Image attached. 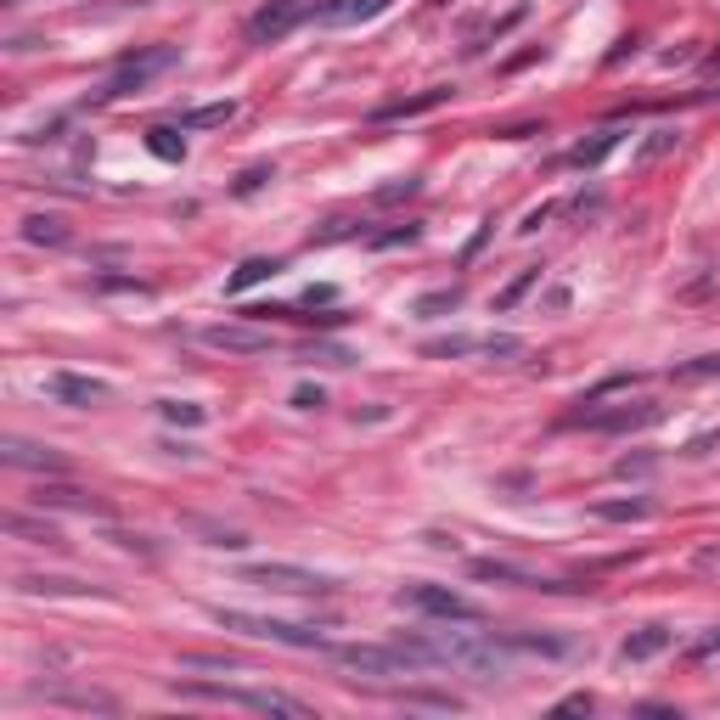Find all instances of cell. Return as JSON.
<instances>
[{"mask_svg":"<svg viewBox=\"0 0 720 720\" xmlns=\"http://www.w3.org/2000/svg\"><path fill=\"white\" fill-rule=\"evenodd\" d=\"M333 659L344 665V670H355V675H406V670H417L411 665V653L395 642V647H367V642H349V647H326Z\"/></svg>","mask_w":720,"mask_h":720,"instance_id":"5b68a950","label":"cell"},{"mask_svg":"<svg viewBox=\"0 0 720 720\" xmlns=\"http://www.w3.org/2000/svg\"><path fill=\"white\" fill-rule=\"evenodd\" d=\"M17 592H28V597H85L96 585L69 580V574H17Z\"/></svg>","mask_w":720,"mask_h":720,"instance_id":"5bb4252c","label":"cell"},{"mask_svg":"<svg viewBox=\"0 0 720 720\" xmlns=\"http://www.w3.org/2000/svg\"><path fill=\"white\" fill-rule=\"evenodd\" d=\"M7 535H17V541H28V546H62V535L51 530V523L28 518V512H7Z\"/></svg>","mask_w":720,"mask_h":720,"instance_id":"e0dca14e","label":"cell"},{"mask_svg":"<svg viewBox=\"0 0 720 720\" xmlns=\"http://www.w3.org/2000/svg\"><path fill=\"white\" fill-rule=\"evenodd\" d=\"M439 7H450V0H439Z\"/></svg>","mask_w":720,"mask_h":720,"instance_id":"8d00e7d4","label":"cell"},{"mask_svg":"<svg viewBox=\"0 0 720 720\" xmlns=\"http://www.w3.org/2000/svg\"><path fill=\"white\" fill-rule=\"evenodd\" d=\"M243 580L265 585V592H293V597H310V592H333V580L315 574V569H299V563H253Z\"/></svg>","mask_w":720,"mask_h":720,"instance_id":"8992f818","label":"cell"},{"mask_svg":"<svg viewBox=\"0 0 720 720\" xmlns=\"http://www.w3.org/2000/svg\"><path fill=\"white\" fill-rule=\"evenodd\" d=\"M175 693L186 698H214V704H237V709H259V715H287V720H305L310 704L287 698V693H253V686H209V681H181Z\"/></svg>","mask_w":720,"mask_h":720,"instance_id":"7a4b0ae2","label":"cell"},{"mask_svg":"<svg viewBox=\"0 0 720 720\" xmlns=\"http://www.w3.org/2000/svg\"><path fill=\"white\" fill-rule=\"evenodd\" d=\"M0 456H7L12 468H28V473H69V462H62L57 450L28 445V439H7V445H0Z\"/></svg>","mask_w":720,"mask_h":720,"instance_id":"7c38bea8","label":"cell"},{"mask_svg":"<svg viewBox=\"0 0 720 720\" xmlns=\"http://www.w3.org/2000/svg\"><path fill=\"white\" fill-rule=\"evenodd\" d=\"M40 507H74V512H108L96 496H85V489L74 484H40Z\"/></svg>","mask_w":720,"mask_h":720,"instance_id":"2e32d148","label":"cell"},{"mask_svg":"<svg viewBox=\"0 0 720 720\" xmlns=\"http://www.w3.org/2000/svg\"><path fill=\"white\" fill-rule=\"evenodd\" d=\"M175 62H181V46H147V51H129V57L119 62V74L102 85V102H119V96L147 90L158 74H170Z\"/></svg>","mask_w":720,"mask_h":720,"instance_id":"3957f363","label":"cell"},{"mask_svg":"<svg viewBox=\"0 0 720 720\" xmlns=\"http://www.w3.org/2000/svg\"><path fill=\"white\" fill-rule=\"evenodd\" d=\"M535 276H541V271H523V276H518V282H512V287L501 293V299H496V305H501V310H507V305H518V299H523V287H530Z\"/></svg>","mask_w":720,"mask_h":720,"instance_id":"4dcf8cb0","label":"cell"},{"mask_svg":"<svg viewBox=\"0 0 720 720\" xmlns=\"http://www.w3.org/2000/svg\"><path fill=\"white\" fill-rule=\"evenodd\" d=\"M715 647H720V631H709V636H698V642H693V659H704V653H715Z\"/></svg>","mask_w":720,"mask_h":720,"instance_id":"d590c367","label":"cell"},{"mask_svg":"<svg viewBox=\"0 0 720 720\" xmlns=\"http://www.w3.org/2000/svg\"><path fill=\"white\" fill-rule=\"evenodd\" d=\"M377 248H395V243H417V225H400V232H383V237H372Z\"/></svg>","mask_w":720,"mask_h":720,"instance_id":"1f68e13d","label":"cell"},{"mask_svg":"<svg viewBox=\"0 0 720 720\" xmlns=\"http://www.w3.org/2000/svg\"><path fill=\"white\" fill-rule=\"evenodd\" d=\"M214 625L225 631H243V636H259V642H282V647H333L315 625H287V619H271V613H243V608H209Z\"/></svg>","mask_w":720,"mask_h":720,"instance_id":"6da1fadb","label":"cell"},{"mask_svg":"<svg viewBox=\"0 0 720 720\" xmlns=\"http://www.w3.org/2000/svg\"><path fill=\"white\" fill-rule=\"evenodd\" d=\"M456 299H462V287H445V293H429V299H422L417 310H422V315H434V310H450Z\"/></svg>","mask_w":720,"mask_h":720,"instance_id":"f1b7e54d","label":"cell"},{"mask_svg":"<svg viewBox=\"0 0 720 720\" xmlns=\"http://www.w3.org/2000/svg\"><path fill=\"white\" fill-rule=\"evenodd\" d=\"M23 237L28 243H46V248H62V243H69V225H62L57 214H28L23 220Z\"/></svg>","mask_w":720,"mask_h":720,"instance_id":"d6986e66","label":"cell"},{"mask_svg":"<svg viewBox=\"0 0 720 720\" xmlns=\"http://www.w3.org/2000/svg\"><path fill=\"white\" fill-rule=\"evenodd\" d=\"M198 344H209L220 355H265L271 333H265V326H253V321H214V326L198 333Z\"/></svg>","mask_w":720,"mask_h":720,"instance_id":"52a82bcc","label":"cell"},{"mask_svg":"<svg viewBox=\"0 0 720 720\" xmlns=\"http://www.w3.org/2000/svg\"><path fill=\"white\" fill-rule=\"evenodd\" d=\"M237 119V102H209V108H191L181 119V129H214V124H232Z\"/></svg>","mask_w":720,"mask_h":720,"instance_id":"44dd1931","label":"cell"},{"mask_svg":"<svg viewBox=\"0 0 720 720\" xmlns=\"http://www.w3.org/2000/svg\"><path fill=\"white\" fill-rule=\"evenodd\" d=\"M293 406H299V411H315V406H321V388H299V395H293Z\"/></svg>","mask_w":720,"mask_h":720,"instance_id":"e575fe53","label":"cell"},{"mask_svg":"<svg viewBox=\"0 0 720 720\" xmlns=\"http://www.w3.org/2000/svg\"><path fill=\"white\" fill-rule=\"evenodd\" d=\"M265 181H276V170H248V175L237 181V191H259V186H265Z\"/></svg>","mask_w":720,"mask_h":720,"instance_id":"836d02e7","label":"cell"},{"mask_svg":"<svg viewBox=\"0 0 720 720\" xmlns=\"http://www.w3.org/2000/svg\"><path fill=\"white\" fill-rule=\"evenodd\" d=\"M46 388H51L57 400H69V406H102V400L113 395L102 377H85V372H57Z\"/></svg>","mask_w":720,"mask_h":720,"instance_id":"8fae6325","label":"cell"},{"mask_svg":"<svg viewBox=\"0 0 720 720\" xmlns=\"http://www.w3.org/2000/svg\"><path fill=\"white\" fill-rule=\"evenodd\" d=\"M659 417H665V406H653V400L613 406V411H580V422H585V429H597V434H636V429H653Z\"/></svg>","mask_w":720,"mask_h":720,"instance_id":"ba28073f","label":"cell"},{"mask_svg":"<svg viewBox=\"0 0 720 720\" xmlns=\"http://www.w3.org/2000/svg\"><path fill=\"white\" fill-rule=\"evenodd\" d=\"M400 608H417V613H429V619H456V625H479V603H468L462 592H450V585H400Z\"/></svg>","mask_w":720,"mask_h":720,"instance_id":"277c9868","label":"cell"},{"mask_svg":"<svg viewBox=\"0 0 720 720\" xmlns=\"http://www.w3.org/2000/svg\"><path fill=\"white\" fill-rule=\"evenodd\" d=\"M305 360H321V367H349L355 355H349V349H333V344H310V355H305Z\"/></svg>","mask_w":720,"mask_h":720,"instance_id":"4316f807","label":"cell"},{"mask_svg":"<svg viewBox=\"0 0 720 720\" xmlns=\"http://www.w3.org/2000/svg\"><path fill=\"white\" fill-rule=\"evenodd\" d=\"M310 17V0H271L265 12H253V23H248V35L265 46V40H282V35H293Z\"/></svg>","mask_w":720,"mask_h":720,"instance_id":"9c48e42d","label":"cell"},{"mask_svg":"<svg viewBox=\"0 0 720 720\" xmlns=\"http://www.w3.org/2000/svg\"><path fill=\"white\" fill-rule=\"evenodd\" d=\"M479 338H462V333H450V338H434V344H422V355H473Z\"/></svg>","mask_w":720,"mask_h":720,"instance_id":"484cf974","label":"cell"},{"mask_svg":"<svg viewBox=\"0 0 720 720\" xmlns=\"http://www.w3.org/2000/svg\"><path fill=\"white\" fill-rule=\"evenodd\" d=\"M675 141H681V136H675V129H653V136L642 141V152H636V158H642V163H653V158H665V152H675Z\"/></svg>","mask_w":720,"mask_h":720,"instance_id":"cb8c5ba5","label":"cell"},{"mask_svg":"<svg viewBox=\"0 0 720 720\" xmlns=\"http://www.w3.org/2000/svg\"><path fill=\"white\" fill-rule=\"evenodd\" d=\"M276 271H282V259H243V265L232 271V282H225V293H248L259 282H271Z\"/></svg>","mask_w":720,"mask_h":720,"instance_id":"ac0fdd59","label":"cell"},{"mask_svg":"<svg viewBox=\"0 0 720 720\" xmlns=\"http://www.w3.org/2000/svg\"><path fill=\"white\" fill-rule=\"evenodd\" d=\"M198 530L209 535V546H225V551H243V546H248L237 530H214V523H198Z\"/></svg>","mask_w":720,"mask_h":720,"instance_id":"83f0119b","label":"cell"},{"mask_svg":"<svg viewBox=\"0 0 720 720\" xmlns=\"http://www.w3.org/2000/svg\"><path fill=\"white\" fill-rule=\"evenodd\" d=\"M395 0H321V23L326 28H355V23H372V17H383Z\"/></svg>","mask_w":720,"mask_h":720,"instance_id":"30bf717a","label":"cell"},{"mask_svg":"<svg viewBox=\"0 0 720 720\" xmlns=\"http://www.w3.org/2000/svg\"><path fill=\"white\" fill-rule=\"evenodd\" d=\"M147 147H152V158H163V163H181V158H186V136H181V129H170V124L147 129Z\"/></svg>","mask_w":720,"mask_h":720,"instance_id":"ffe728a7","label":"cell"},{"mask_svg":"<svg viewBox=\"0 0 720 720\" xmlns=\"http://www.w3.org/2000/svg\"><path fill=\"white\" fill-rule=\"evenodd\" d=\"M558 715H592V693H574V698H563V704H558Z\"/></svg>","mask_w":720,"mask_h":720,"instance_id":"d6a6232c","label":"cell"},{"mask_svg":"<svg viewBox=\"0 0 720 720\" xmlns=\"http://www.w3.org/2000/svg\"><path fill=\"white\" fill-rule=\"evenodd\" d=\"M603 518H647V501H608V507H597Z\"/></svg>","mask_w":720,"mask_h":720,"instance_id":"f546056e","label":"cell"},{"mask_svg":"<svg viewBox=\"0 0 720 720\" xmlns=\"http://www.w3.org/2000/svg\"><path fill=\"white\" fill-rule=\"evenodd\" d=\"M613 147H619V129H603V136H597V141H585V147H574V152H569V163H580V170H592V163H603V158H608Z\"/></svg>","mask_w":720,"mask_h":720,"instance_id":"7402d4cb","label":"cell"},{"mask_svg":"<svg viewBox=\"0 0 720 720\" xmlns=\"http://www.w3.org/2000/svg\"><path fill=\"white\" fill-rule=\"evenodd\" d=\"M439 102H450V90H445V85L422 90V96H406V102H388V108H377L372 119H377V124H395V119H417V113H434Z\"/></svg>","mask_w":720,"mask_h":720,"instance_id":"9a60e30c","label":"cell"},{"mask_svg":"<svg viewBox=\"0 0 720 720\" xmlns=\"http://www.w3.org/2000/svg\"><path fill=\"white\" fill-rule=\"evenodd\" d=\"M158 411H163V417H170V422H186V429H198V422L209 417L203 406H191V400H163Z\"/></svg>","mask_w":720,"mask_h":720,"instance_id":"d4e9b609","label":"cell"},{"mask_svg":"<svg viewBox=\"0 0 720 720\" xmlns=\"http://www.w3.org/2000/svg\"><path fill=\"white\" fill-rule=\"evenodd\" d=\"M675 642V631L670 625H642L636 636H625V647H619V659L625 665H642V659H659V653Z\"/></svg>","mask_w":720,"mask_h":720,"instance_id":"4fadbf2b","label":"cell"},{"mask_svg":"<svg viewBox=\"0 0 720 720\" xmlns=\"http://www.w3.org/2000/svg\"><path fill=\"white\" fill-rule=\"evenodd\" d=\"M698 377H720V355H698L686 367H675V383H698Z\"/></svg>","mask_w":720,"mask_h":720,"instance_id":"603a6c76","label":"cell"}]
</instances>
